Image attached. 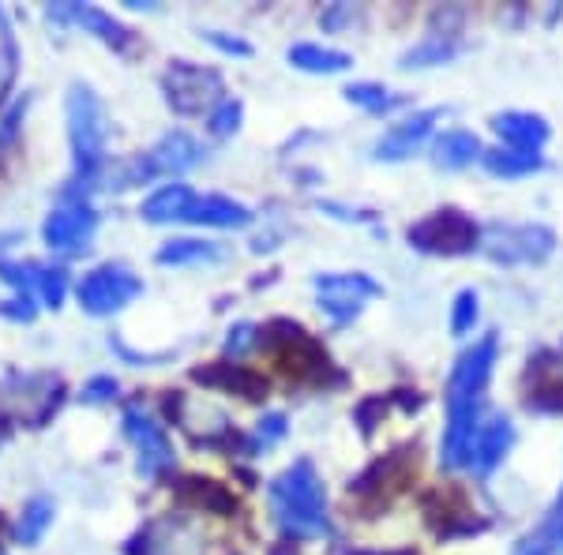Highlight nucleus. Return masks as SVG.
Segmentation results:
<instances>
[{"label":"nucleus","mask_w":563,"mask_h":555,"mask_svg":"<svg viewBox=\"0 0 563 555\" xmlns=\"http://www.w3.org/2000/svg\"><path fill=\"white\" fill-rule=\"evenodd\" d=\"M496 334H485L474 349H466L448 384V428H443V466H466L481 421V395L496 364Z\"/></svg>","instance_id":"nucleus-1"},{"label":"nucleus","mask_w":563,"mask_h":555,"mask_svg":"<svg viewBox=\"0 0 563 555\" xmlns=\"http://www.w3.org/2000/svg\"><path fill=\"white\" fill-rule=\"evenodd\" d=\"M271 507H275L278 525L289 536H323L331 530L323 480L308 458H297L282 477L271 480Z\"/></svg>","instance_id":"nucleus-2"},{"label":"nucleus","mask_w":563,"mask_h":555,"mask_svg":"<svg viewBox=\"0 0 563 555\" xmlns=\"http://www.w3.org/2000/svg\"><path fill=\"white\" fill-rule=\"evenodd\" d=\"M68 113V143L71 162H76V180L71 185H98L106 169V143H109V116L102 98L84 84H71L65 98Z\"/></svg>","instance_id":"nucleus-3"},{"label":"nucleus","mask_w":563,"mask_h":555,"mask_svg":"<svg viewBox=\"0 0 563 555\" xmlns=\"http://www.w3.org/2000/svg\"><path fill=\"white\" fill-rule=\"evenodd\" d=\"M162 90H166V106L180 116H196V113H211L222 102L225 84L214 68L192 65V60H174L162 71Z\"/></svg>","instance_id":"nucleus-4"},{"label":"nucleus","mask_w":563,"mask_h":555,"mask_svg":"<svg viewBox=\"0 0 563 555\" xmlns=\"http://www.w3.org/2000/svg\"><path fill=\"white\" fill-rule=\"evenodd\" d=\"M477 248L485 252L493 263H507V267H519V263H544L556 248V236L544 225H488L481 233Z\"/></svg>","instance_id":"nucleus-5"},{"label":"nucleus","mask_w":563,"mask_h":555,"mask_svg":"<svg viewBox=\"0 0 563 555\" xmlns=\"http://www.w3.org/2000/svg\"><path fill=\"white\" fill-rule=\"evenodd\" d=\"M143 293V281L132 275L129 267H95L76 286V300L87 315H113L124 312L135 297Z\"/></svg>","instance_id":"nucleus-6"},{"label":"nucleus","mask_w":563,"mask_h":555,"mask_svg":"<svg viewBox=\"0 0 563 555\" xmlns=\"http://www.w3.org/2000/svg\"><path fill=\"white\" fill-rule=\"evenodd\" d=\"M481 233L466 214L459 211H440L429 214L424 222H417L410 230V244L432 256H462V252L477 248Z\"/></svg>","instance_id":"nucleus-7"},{"label":"nucleus","mask_w":563,"mask_h":555,"mask_svg":"<svg viewBox=\"0 0 563 555\" xmlns=\"http://www.w3.org/2000/svg\"><path fill=\"white\" fill-rule=\"evenodd\" d=\"M124 435L135 443L140 451V477H162L169 466H174V443H169L166 428L154 421L151 413H143L140 406L124 409Z\"/></svg>","instance_id":"nucleus-8"},{"label":"nucleus","mask_w":563,"mask_h":555,"mask_svg":"<svg viewBox=\"0 0 563 555\" xmlns=\"http://www.w3.org/2000/svg\"><path fill=\"white\" fill-rule=\"evenodd\" d=\"M379 293V286L368 275H320L316 278V297L320 308L334 323H350L361 315V308Z\"/></svg>","instance_id":"nucleus-9"},{"label":"nucleus","mask_w":563,"mask_h":555,"mask_svg":"<svg viewBox=\"0 0 563 555\" xmlns=\"http://www.w3.org/2000/svg\"><path fill=\"white\" fill-rule=\"evenodd\" d=\"M132 166L140 185L151 177H180V173L199 166V143L188 132H166L147 154L132 158Z\"/></svg>","instance_id":"nucleus-10"},{"label":"nucleus","mask_w":563,"mask_h":555,"mask_svg":"<svg viewBox=\"0 0 563 555\" xmlns=\"http://www.w3.org/2000/svg\"><path fill=\"white\" fill-rule=\"evenodd\" d=\"M98 230V214L87 203H68L45 214L42 241L49 252H84Z\"/></svg>","instance_id":"nucleus-11"},{"label":"nucleus","mask_w":563,"mask_h":555,"mask_svg":"<svg viewBox=\"0 0 563 555\" xmlns=\"http://www.w3.org/2000/svg\"><path fill=\"white\" fill-rule=\"evenodd\" d=\"M435 121H440V109H421V113L390 124V129L372 143V158L376 162H406L424 140H429Z\"/></svg>","instance_id":"nucleus-12"},{"label":"nucleus","mask_w":563,"mask_h":555,"mask_svg":"<svg viewBox=\"0 0 563 555\" xmlns=\"http://www.w3.org/2000/svg\"><path fill=\"white\" fill-rule=\"evenodd\" d=\"M49 20L79 26L84 34H95L98 42H106L109 49H129V42H132L129 26H121L113 15L95 4H49Z\"/></svg>","instance_id":"nucleus-13"},{"label":"nucleus","mask_w":563,"mask_h":555,"mask_svg":"<svg viewBox=\"0 0 563 555\" xmlns=\"http://www.w3.org/2000/svg\"><path fill=\"white\" fill-rule=\"evenodd\" d=\"M511 443H515V428H511L507 417H496V421L481 424L477 435H474V447H470L466 466L485 477V473H493L499 462H504V454H507Z\"/></svg>","instance_id":"nucleus-14"},{"label":"nucleus","mask_w":563,"mask_h":555,"mask_svg":"<svg viewBox=\"0 0 563 555\" xmlns=\"http://www.w3.org/2000/svg\"><path fill=\"white\" fill-rule=\"evenodd\" d=\"M196 199L199 196L188 185H166V188H158L154 196L143 199L140 214H143V222H151V225L188 222V214H192Z\"/></svg>","instance_id":"nucleus-15"},{"label":"nucleus","mask_w":563,"mask_h":555,"mask_svg":"<svg viewBox=\"0 0 563 555\" xmlns=\"http://www.w3.org/2000/svg\"><path fill=\"white\" fill-rule=\"evenodd\" d=\"M252 214L249 207L238 203L230 196H199L192 214H188V225H214V230H244L252 225Z\"/></svg>","instance_id":"nucleus-16"},{"label":"nucleus","mask_w":563,"mask_h":555,"mask_svg":"<svg viewBox=\"0 0 563 555\" xmlns=\"http://www.w3.org/2000/svg\"><path fill=\"white\" fill-rule=\"evenodd\" d=\"M493 129L499 132V140L511 143V151H541V143L549 140V124L538 113H522V109L499 113Z\"/></svg>","instance_id":"nucleus-17"},{"label":"nucleus","mask_w":563,"mask_h":555,"mask_svg":"<svg viewBox=\"0 0 563 555\" xmlns=\"http://www.w3.org/2000/svg\"><path fill=\"white\" fill-rule=\"evenodd\" d=\"M481 154H485L481 151V140L474 132H462V129L443 132L440 140L432 143V162L440 169H466V166H474Z\"/></svg>","instance_id":"nucleus-18"},{"label":"nucleus","mask_w":563,"mask_h":555,"mask_svg":"<svg viewBox=\"0 0 563 555\" xmlns=\"http://www.w3.org/2000/svg\"><path fill=\"white\" fill-rule=\"evenodd\" d=\"M515 555H563V491L552 503V511L544 514V522L533 533H526L515 544Z\"/></svg>","instance_id":"nucleus-19"},{"label":"nucleus","mask_w":563,"mask_h":555,"mask_svg":"<svg viewBox=\"0 0 563 555\" xmlns=\"http://www.w3.org/2000/svg\"><path fill=\"white\" fill-rule=\"evenodd\" d=\"M289 65L312 71V76H339L346 71L353 60L350 53L331 49V45H316V42H301V45H289Z\"/></svg>","instance_id":"nucleus-20"},{"label":"nucleus","mask_w":563,"mask_h":555,"mask_svg":"<svg viewBox=\"0 0 563 555\" xmlns=\"http://www.w3.org/2000/svg\"><path fill=\"white\" fill-rule=\"evenodd\" d=\"M162 267H196V263H218L222 259V248L211 241H196V236H185V241H169L158 248Z\"/></svg>","instance_id":"nucleus-21"},{"label":"nucleus","mask_w":563,"mask_h":555,"mask_svg":"<svg viewBox=\"0 0 563 555\" xmlns=\"http://www.w3.org/2000/svg\"><path fill=\"white\" fill-rule=\"evenodd\" d=\"M481 162H485L488 173H496V177H526V173H538L544 166V158L538 151H485L481 154Z\"/></svg>","instance_id":"nucleus-22"},{"label":"nucleus","mask_w":563,"mask_h":555,"mask_svg":"<svg viewBox=\"0 0 563 555\" xmlns=\"http://www.w3.org/2000/svg\"><path fill=\"white\" fill-rule=\"evenodd\" d=\"M49 525H53V499L49 496L26 499L20 522H15V541H20V544H38Z\"/></svg>","instance_id":"nucleus-23"},{"label":"nucleus","mask_w":563,"mask_h":555,"mask_svg":"<svg viewBox=\"0 0 563 555\" xmlns=\"http://www.w3.org/2000/svg\"><path fill=\"white\" fill-rule=\"evenodd\" d=\"M459 53V42L451 34H429L421 45H413L410 53H402V68H432L443 65Z\"/></svg>","instance_id":"nucleus-24"},{"label":"nucleus","mask_w":563,"mask_h":555,"mask_svg":"<svg viewBox=\"0 0 563 555\" xmlns=\"http://www.w3.org/2000/svg\"><path fill=\"white\" fill-rule=\"evenodd\" d=\"M15 71H20V45H15L12 23L0 8V106H4V95L15 84Z\"/></svg>","instance_id":"nucleus-25"},{"label":"nucleus","mask_w":563,"mask_h":555,"mask_svg":"<svg viewBox=\"0 0 563 555\" xmlns=\"http://www.w3.org/2000/svg\"><path fill=\"white\" fill-rule=\"evenodd\" d=\"M68 297V275L60 267H38V281H34V300L57 312Z\"/></svg>","instance_id":"nucleus-26"},{"label":"nucleus","mask_w":563,"mask_h":555,"mask_svg":"<svg viewBox=\"0 0 563 555\" xmlns=\"http://www.w3.org/2000/svg\"><path fill=\"white\" fill-rule=\"evenodd\" d=\"M346 102L368 109V113H384V109H395L398 102H402V98L387 95V90L379 87V84H350L346 87Z\"/></svg>","instance_id":"nucleus-27"},{"label":"nucleus","mask_w":563,"mask_h":555,"mask_svg":"<svg viewBox=\"0 0 563 555\" xmlns=\"http://www.w3.org/2000/svg\"><path fill=\"white\" fill-rule=\"evenodd\" d=\"M241 113H244V106L238 98H222V102L211 109V116H207V129H211L214 140H225V135H233L241 129Z\"/></svg>","instance_id":"nucleus-28"},{"label":"nucleus","mask_w":563,"mask_h":555,"mask_svg":"<svg viewBox=\"0 0 563 555\" xmlns=\"http://www.w3.org/2000/svg\"><path fill=\"white\" fill-rule=\"evenodd\" d=\"M477 323V293L474 289H462L455 297V312H451V331L455 334H470Z\"/></svg>","instance_id":"nucleus-29"},{"label":"nucleus","mask_w":563,"mask_h":555,"mask_svg":"<svg viewBox=\"0 0 563 555\" xmlns=\"http://www.w3.org/2000/svg\"><path fill=\"white\" fill-rule=\"evenodd\" d=\"M26 106H31V98H20V102H12L4 109V116H0V147L4 143H12L15 135H20V124H23V116H26Z\"/></svg>","instance_id":"nucleus-30"},{"label":"nucleus","mask_w":563,"mask_h":555,"mask_svg":"<svg viewBox=\"0 0 563 555\" xmlns=\"http://www.w3.org/2000/svg\"><path fill=\"white\" fill-rule=\"evenodd\" d=\"M0 315H4V320H15V323H31L34 315H38V304H34V297L20 293L0 304Z\"/></svg>","instance_id":"nucleus-31"},{"label":"nucleus","mask_w":563,"mask_h":555,"mask_svg":"<svg viewBox=\"0 0 563 555\" xmlns=\"http://www.w3.org/2000/svg\"><path fill=\"white\" fill-rule=\"evenodd\" d=\"M113 395H117V379H113V376H95V379H90V384L84 387V395H79V398H84L87 406H102V402H109Z\"/></svg>","instance_id":"nucleus-32"},{"label":"nucleus","mask_w":563,"mask_h":555,"mask_svg":"<svg viewBox=\"0 0 563 555\" xmlns=\"http://www.w3.org/2000/svg\"><path fill=\"white\" fill-rule=\"evenodd\" d=\"M282 435H286V417H282V413L263 417L260 428H256V443H263V447H271V443L282 440Z\"/></svg>","instance_id":"nucleus-33"},{"label":"nucleus","mask_w":563,"mask_h":555,"mask_svg":"<svg viewBox=\"0 0 563 555\" xmlns=\"http://www.w3.org/2000/svg\"><path fill=\"white\" fill-rule=\"evenodd\" d=\"M256 342V326L252 323H241V326H233L230 331V338H225V353H233V357H241L249 345Z\"/></svg>","instance_id":"nucleus-34"},{"label":"nucleus","mask_w":563,"mask_h":555,"mask_svg":"<svg viewBox=\"0 0 563 555\" xmlns=\"http://www.w3.org/2000/svg\"><path fill=\"white\" fill-rule=\"evenodd\" d=\"M207 42H211L214 49H222V53H233V57H249V53H252L249 42L230 38V34H222V31H207Z\"/></svg>","instance_id":"nucleus-35"}]
</instances>
